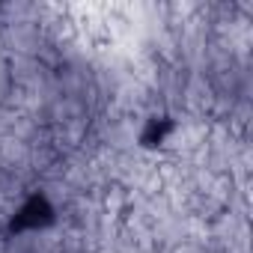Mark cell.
I'll return each instance as SVG.
<instances>
[{"label":"cell","mask_w":253,"mask_h":253,"mask_svg":"<svg viewBox=\"0 0 253 253\" xmlns=\"http://www.w3.org/2000/svg\"><path fill=\"white\" fill-rule=\"evenodd\" d=\"M54 220H57L54 203H51L42 191H33V194L24 197V203L15 209V214H12V220H9V232H12V235L42 232V229L54 226Z\"/></svg>","instance_id":"obj_1"},{"label":"cell","mask_w":253,"mask_h":253,"mask_svg":"<svg viewBox=\"0 0 253 253\" xmlns=\"http://www.w3.org/2000/svg\"><path fill=\"white\" fill-rule=\"evenodd\" d=\"M176 119L173 116H167V113H155V116H149L146 122H143V128H140V134H137V143L143 146V149H161L173 134H176Z\"/></svg>","instance_id":"obj_2"}]
</instances>
